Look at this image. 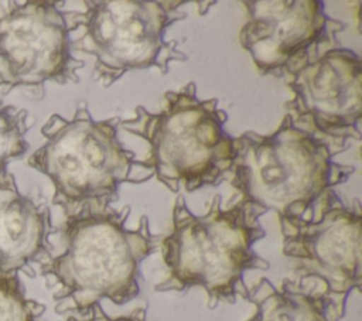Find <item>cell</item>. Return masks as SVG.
<instances>
[{"label":"cell","instance_id":"obj_1","mask_svg":"<svg viewBox=\"0 0 362 321\" xmlns=\"http://www.w3.org/2000/svg\"><path fill=\"white\" fill-rule=\"evenodd\" d=\"M66 215L62 253L41 263L47 284L58 286L55 313L81 315L103 298L117 305L136 298L140 263L160 245L148 218L129 229V205L122 211L83 205Z\"/></svg>","mask_w":362,"mask_h":321},{"label":"cell","instance_id":"obj_2","mask_svg":"<svg viewBox=\"0 0 362 321\" xmlns=\"http://www.w3.org/2000/svg\"><path fill=\"white\" fill-rule=\"evenodd\" d=\"M262 214L240 199L223 209L221 197L215 195L205 215H194L184 197L178 195L173 208V229L160 240L168 276L154 290L202 287L209 308L219 303L233 304L238 296L245 298L247 287L243 273L270 267L269 260L253 250V245L266 235L259 222Z\"/></svg>","mask_w":362,"mask_h":321},{"label":"cell","instance_id":"obj_3","mask_svg":"<svg viewBox=\"0 0 362 321\" xmlns=\"http://www.w3.org/2000/svg\"><path fill=\"white\" fill-rule=\"evenodd\" d=\"M328 140L296 127L288 113L272 134L245 132L233 137L230 185L240 201L263 214L301 218L327 189L355 171L354 165L332 161L351 147L349 140Z\"/></svg>","mask_w":362,"mask_h":321},{"label":"cell","instance_id":"obj_4","mask_svg":"<svg viewBox=\"0 0 362 321\" xmlns=\"http://www.w3.org/2000/svg\"><path fill=\"white\" fill-rule=\"evenodd\" d=\"M134 112V119L119 120V124L150 144V156L143 163L170 191L178 192L182 185L191 192L226 180L233 137L223 129L228 115L218 107V99H199L195 83L188 82L178 92H165L157 113L143 106Z\"/></svg>","mask_w":362,"mask_h":321},{"label":"cell","instance_id":"obj_5","mask_svg":"<svg viewBox=\"0 0 362 321\" xmlns=\"http://www.w3.org/2000/svg\"><path fill=\"white\" fill-rule=\"evenodd\" d=\"M117 124V117L95 120L88 107L81 105L72 119L55 113L42 126L45 143L28 158V165L52 181V202L66 214L83 205L109 206L117 201L120 184L148 180L136 174V170H151L122 146Z\"/></svg>","mask_w":362,"mask_h":321},{"label":"cell","instance_id":"obj_6","mask_svg":"<svg viewBox=\"0 0 362 321\" xmlns=\"http://www.w3.org/2000/svg\"><path fill=\"white\" fill-rule=\"evenodd\" d=\"M187 1L103 0L85 1L83 13H69L71 31L83 28L74 42L96 58L95 78L110 86L124 72L156 66L168 72L170 62L185 61L178 41H165V28L187 14L180 7Z\"/></svg>","mask_w":362,"mask_h":321},{"label":"cell","instance_id":"obj_7","mask_svg":"<svg viewBox=\"0 0 362 321\" xmlns=\"http://www.w3.org/2000/svg\"><path fill=\"white\" fill-rule=\"evenodd\" d=\"M283 255L297 279L315 280L344 317L348 296L362 283V211L327 189L301 218H279Z\"/></svg>","mask_w":362,"mask_h":321},{"label":"cell","instance_id":"obj_8","mask_svg":"<svg viewBox=\"0 0 362 321\" xmlns=\"http://www.w3.org/2000/svg\"><path fill=\"white\" fill-rule=\"evenodd\" d=\"M329 35L297 55L283 69L293 99L283 107L296 127L331 140H359L362 64Z\"/></svg>","mask_w":362,"mask_h":321},{"label":"cell","instance_id":"obj_9","mask_svg":"<svg viewBox=\"0 0 362 321\" xmlns=\"http://www.w3.org/2000/svg\"><path fill=\"white\" fill-rule=\"evenodd\" d=\"M54 1L14 3L0 14V86L76 82L83 62L71 55V25Z\"/></svg>","mask_w":362,"mask_h":321},{"label":"cell","instance_id":"obj_10","mask_svg":"<svg viewBox=\"0 0 362 321\" xmlns=\"http://www.w3.org/2000/svg\"><path fill=\"white\" fill-rule=\"evenodd\" d=\"M243 6L247 21L239 42L263 75L284 69L297 55L345 28L324 13L318 0H250Z\"/></svg>","mask_w":362,"mask_h":321},{"label":"cell","instance_id":"obj_11","mask_svg":"<svg viewBox=\"0 0 362 321\" xmlns=\"http://www.w3.org/2000/svg\"><path fill=\"white\" fill-rule=\"evenodd\" d=\"M49 209L18 192L11 174L0 177V274H17L40 256L49 259Z\"/></svg>","mask_w":362,"mask_h":321},{"label":"cell","instance_id":"obj_12","mask_svg":"<svg viewBox=\"0 0 362 321\" xmlns=\"http://www.w3.org/2000/svg\"><path fill=\"white\" fill-rule=\"evenodd\" d=\"M245 300L255 305V313L247 321H339L342 318L315 280L286 279L280 287H276L269 279L262 277L247 288Z\"/></svg>","mask_w":362,"mask_h":321},{"label":"cell","instance_id":"obj_13","mask_svg":"<svg viewBox=\"0 0 362 321\" xmlns=\"http://www.w3.org/2000/svg\"><path fill=\"white\" fill-rule=\"evenodd\" d=\"M27 115L25 109H16L0 102V177L6 173L7 163L21 157L28 148Z\"/></svg>","mask_w":362,"mask_h":321},{"label":"cell","instance_id":"obj_14","mask_svg":"<svg viewBox=\"0 0 362 321\" xmlns=\"http://www.w3.org/2000/svg\"><path fill=\"white\" fill-rule=\"evenodd\" d=\"M45 305L27 298L17 274H0V321H38Z\"/></svg>","mask_w":362,"mask_h":321},{"label":"cell","instance_id":"obj_15","mask_svg":"<svg viewBox=\"0 0 362 321\" xmlns=\"http://www.w3.org/2000/svg\"><path fill=\"white\" fill-rule=\"evenodd\" d=\"M64 321H147V311L144 307H139L127 315L109 317L98 303L93 304L85 314H69Z\"/></svg>","mask_w":362,"mask_h":321}]
</instances>
